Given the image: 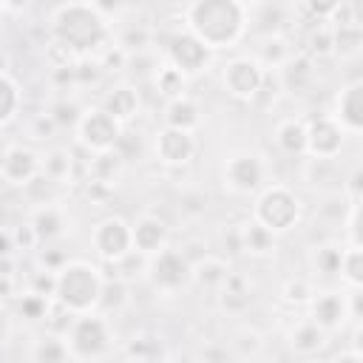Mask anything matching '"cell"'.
<instances>
[{"label": "cell", "mask_w": 363, "mask_h": 363, "mask_svg": "<svg viewBox=\"0 0 363 363\" xmlns=\"http://www.w3.org/2000/svg\"><path fill=\"white\" fill-rule=\"evenodd\" d=\"M182 26L210 54L230 51L250 28V6L241 0H193L182 6Z\"/></svg>", "instance_id": "6da1fadb"}, {"label": "cell", "mask_w": 363, "mask_h": 363, "mask_svg": "<svg viewBox=\"0 0 363 363\" xmlns=\"http://www.w3.org/2000/svg\"><path fill=\"white\" fill-rule=\"evenodd\" d=\"M51 43L77 60L96 57L111 43V20L96 3H60L48 11Z\"/></svg>", "instance_id": "7a4b0ae2"}, {"label": "cell", "mask_w": 363, "mask_h": 363, "mask_svg": "<svg viewBox=\"0 0 363 363\" xmlns=\"http://www.w3.org/2000/svg\"><path fill=\"white\" fill-rule=\"evenodd\" d=\"M105 275L96 264L85 258H68L57 269V286H54V303L65 309L68 315H88L99 309Z\"/></svg>", "instance_id": "3957f363"}, {"label": "cell", "mask_w": 363, "mask_h": 363, "mask_svg": "<svg viewBox=\"0 0 363 363\" xmlns=\"http://www.w3.org/2000/svg\"><path fill=\"white\" fill-rule=\"evenodd\" d=\"M303 216V204L301 196L284 184V182H269L264 184L255 199H252V221L261 224L264 230H269L272 235L278 233H289Z\"/></svg>", "instance_id": "277c9868"}, {"label": "cell", "mask_w": 363, "mask_h": 363, "mask_svg": "<svg viewBox=\"0 0 363 363\" xmlns=\"http://www.w3.org/2000/svg\"><path fill=\"white\" fill-rule=\"evenodd\" d=\"M65 343H68V352L77 360L82 363H99L111 354L113 349V332H111V323L105 315L99 312H88V315H74L68 329L62 332Z\"/></svg>", "instance_id": "5b68a950"}, {"label": "cell", "mask_w": 363, "mask_h": 363, "mask_svg": "<svg viewBox=\"0 0 363 363\" xmlns=\"http://www.w3.org/2000/svg\"><path fill=\"white\" fill-rule=\"evenodd\" d=\"M145 278L150 289L162 298H176L187 284H190V261L184 258L182 250L164 247L162 252L150 255L145 264Z\"/></svg>", "instance_id": "8992f818"}, {"label": "cell", "mask_w": 363, "mask_h": 363, "mask_svg": "<svg viewBox=\"0 0 363 363\" xmlns=\"http://www.w3.org/2000/svg\"><path fill=\"white\" fill-rule=\"evenodd\" d=\"M267 164L252 150H233L221 162V182L233 196H255L264 187Z\"/></svg>", "instance_id": "52a82bcc"}, {"label": "cell", "mask_w": 363, "mask_h": 363, "mask_svg": "<svg viewBox=\"0 0 363 363\" xmlns=\"http://www.w3.org/2000/svg\"><path fill=\"white\" fill-rule=\"evenodd\" d=\"M264 74L252 54H235L221 68V85L235 102H255L264 88Z\"/></svg>", "instance_id": "ba28073f"}, {"label": "cell", "mask_w": 363, "mask_h": 363, "mask_svg": "<svg viewBox=\"0 0 363 363\" xmlns=\"http://www.w3.org/2000/svg\"><path fill=\"white\" fill-rule=\"evenodd\" d=\"M91 247L102 264H119L125 255L133 252L130 241V221L125 216H105L91 227Z\"/></svg>", "instance_id": "9c48e42d"}, {"label": "cell", "mask_w": 363, "mask_h": 363, "mask_svg": "<svg viewBox=\"0 0 363 363\" xmlns=\"http://www.w3.org/2000/svg\"><path fill=\"white\" fill-rule=\"evenodd\" d=\"M77 130V142L94 156V153H105V150H113L119 133H122V125L108 116L99 105H91L79 113V122L74 125Z\"/></svg>", "instance_id": "30bf717a"}, {"label": "cell", "mask_w": 363, "mask_h": 363, "mask_svg": "<svg viewBox=\"0 0 363 363\" xmlns=\"http://www.w3.org/2000/svg\"><path fill=\"white\" fill-rule=\"evenodd\" d=\"M309 320L320 326L326 335L340 332L349 323V295L337 289H315V295L306 303Z\"/></svg>", "instance_id": "8fae6325"}, {"label": "cell", "mask_w": 363, "mask_h": 363, "mask_svg": "<svg viewBox=\"0 0 363 363\" xmlns=\"http://www.w3.org/2000/svg\"><path fill=\"white\" fill-rule=\"evenodd\" d=\"M346 145V133L329 113L306 119V156L309 159H337Z\"/></svg>", "instance_id": "7c38bea8"}, {"label": "cell", "mask_w": 363, "mask_h": 363, "mask_svg": "<svg viewBox=\"0 0 363 363\" xmlns=\"http://www.w3.org/2000/svg\"><path fill=\"white\" fill-rule=\"evenodd\" d=\"M210 60H213V54H210L193 34H187L184 28L176 31V34L167 40V45H164V62H170L173 68H179L187 79H190L193 74H201V71L210 65Z\"/></svg>", "instance_id": "4fadbf2b"}, {"label": "cell", "mask_w": 363, "mask_h": 363, "mask_svg": "<svg viewBox=\"0 0 363 363\" xmlns=\"http://www.w3.org/2000/svg\"><path fill=\"white\" fill-rule=\"evenodd\" d=\"M153 156L164 167H184L196 156V136L176 128H159L153 136Z\"/></svg>", "instance_id": "5bb4252c"}, {"label": "cell", "mask_w": 363, "mask_h": 363, "mask_svg": "<svg viewBox=\"0 0 363 363\" xmlns=\"http://www.w3.org/2000/svg\"><path fill=\"white\" fill-rule=\"evenodd\" d=\"M40 173V153L28 145H6L0 150V179L9 187H26Z\"/></svg>", "instance_id": "9a60e30c"}, {"label": "cell", "mask_w": 363, "mask_h": 363, "mask_svg": "<svg viewBox=\"0 0 363 363\" xmlns=\"http://www.w3.org/2000/svg\"><path fill=\"white\" fill-rule=\"evenodd\" d=\"M346 136H360L363 130V79H352L340 85L335 96V111L329 113Z\"/></svg>", "instance_id": "2e32d148"}, {"label": "cell", "mask_w": 363, "mask_h": 363, "mask_svg": "<svg viewBox=\"0 0 363 363\" xmlns=\"http://www.w3.org/2000/svg\"><path fill=\"white\" fill-rule=\"evenodd\" d=\"M275 79H278V88L284 94H289V96H306L315 88V82H318V62L298 51L286 65H281L275 71Z\"/></svg>", "instance_id": "e0dca14e"}, {"label": "cell", "mask_w": 363, "mask_h": 363, "mask_svg": "<svg viewBox=\"0 0 363 363\" xmlns=\"http://www.w3.org/2000/svg\"><path fill=\"white\" fill-rule=\"evenodd\" d=\"M130 241H133V252L150 258L164 247H170V230L159 216L142 213L136 221H130Z\"/></svg>", "instance_id": "ac0fdd59"}, {"label": "cell", "mask_w": 363, "mask_h": 363, "mask_svg": "<svg viewBox=\"0 0 363 363\" xmlns=\"http://www.w3.org/2000/svg\"><path fill=\"white\" fill-rule=\"evenodd\" d=\"M301 179L315 190V193H323V196H343V176L337 173V164L335 159H309L303 156L301 162Z\"/></svg>", "instance_id": "d6986e66"}, {"label": "cell", "mask_w": 363, "mask_h": 363, "mask_svg": "<svg viewBox=\"0 0 363 363\" xmlns=\"http://www.w3.org/2000/svg\"><path fill=\"white\" fill-rule=\"evenodd\" d=\"M28 227L34 230V235L40 238V244H48V241H57L65 235L68 230V210L57 201L51 204H37L28 216Z\"/></svg>", "instance_id": "ffe728a7"}, {"label": "cell", "mask_w": 363, "mask_h": 363, "mask_svg": "<svg viewBox=\"0 0 363 363\" xmlns=\"http://www.w3.org/2000/svg\"><path fill=\"white\" fill-rule=\"evenodd\" d=\"M99 108H102L108 116H113V119L125 128V125L133 122V116L139 113V91H136L133 85H128V82H113V85L102 94Z\"/></svg>", "instance_id": "44dd1931"}, {"label": "cell", "mask_w": 363, "mask_h": 363, "mask_svg": "<svg viewBox=\"0 0 363 363\" xmlns=\"http://www.w3.org/2000/svg\"><path fill=\"white\" fill-rule=\"evenodd\" d=\"M216 301L221 306V312L227 315H244L252 303V289H250V281L244 272H230L224 278V284L216 289Z\"/></svg>", "instance_id": "7402d4cb"}, {"label": "cell", "mask_w": 363, "mask_h": 363, "mask_svg": "<svg viewBox=\"0 0 363 363\" xmlns=\"http://www.w3.org/2000/svg\"><path fill=\"white\" fill-rule=\"evenodd\" d=\"M286 343H289V349H292L295 354H301V357H318V354L329 346V335H326L320 326H315L309 318H301L298 323L289 326Z\"/></svg>", "instance_id": "603a6c76"}, {"label": "cell", "mask_w": 363, "mask_h": 363, "mask_svg": "<svg viewBox=\"0 0 363 363\" xmlns=\"http://www.w3.org/2000/svg\"><path fill=\"white\" fill-rule=\"evenodd\" d=\"M298 51H295V45H292V40L284 34V31H278V34H264V37H258V45H255V60H258V65L264 68V71H278L281 65H286L292 57H295Z\"/></svg>", "instance_id": "cb8c5ba5"}, {"label": "cell", "mask_w": 363, "mask_h": 363, "mask_svg": "<svg viewBox=\"0 0 363 363\" xmlns=\"http://www.w3.org/2000/svg\"><path fill=\"white\" fill-rule=\"evenodd\" d=\"M272 139L281 153L286 156H306V119L303 116H284L272 128Z\"/></svg>", "instance_id": "d4e9b609"}, {"label": "cell", "mask_w": 363, "mask_h": 363, "mask_svg": "<svg viewBox=\"0 0 363 363\" xmlns=\"http://www.w3.org/2000/svg\"><path fill=\"white\" fill-rule=\"evenodd\" d=\"M235 235H238V252L250 255V258H267L278 250V241L269 230H264L261 224H255L252 218H247L244 224L235 227Z\"/></svg>", "instance_id": "484cf974"}, {"label": "cell", "mask_w": 363, "mask_h": 363, "mask_svg": "<svg viewBox=\"0 0 363 363\" xmlns=\"http://www.w3.org/2000/svg\"><path fill=\"white\" fill-rule=\"evenodd\" d=\"M233 272L230 261L224 255H213V252H204L201 258H196L190 264V284L201 286V289H218L224 284V278Z\"/></svg>", "instance_id": "4316f807"}, {"label": "cell", "mask_w": 363, "mask_h": 363, "mask_svg": "<svg viewBox=\"0 0 363 363\" xmlns=\"http://www.w3.org/2000/svg\"><path fill=\"white\" fill-rule=\"evenodd\" d=\"M28 357H31V363H74L65 337L60 332H51V329H45L43 335H37L31 340Z\"/></svg>", "instance_id": "83f0119b"}, {"label": "cell", "mask_w": 363, "mask_h": 363, "mask_svg": "<svg viewBox=\"0 0 363 363\" xmlns=\"http://www.w3.org/2000/svg\"><path fill=\"white\" fill-rule=\"evenodd\" d=\"M201 122V111H199V102L193 96H179V99H170L164 102V128H176V130H187L193 133Z\"/></svg>", "instance_id": "f1b7e54d"}, {"label": "cell", "mask_w": 363, "mask_h": 363, "mask_svg": "<svg viewBox=\"0 0 363 363\" xmlns=\"http://www.w3.org/2000/svg\"><path fill=\"white\" fill-rule=\"evenodd\" d=\"M125 162H122V156L116 153V150H105V153H94L88 162H85V179H91V182H102V184H111V187H116V182L122 179V173H125Z\"/></svg>", "instance_id": "f546056e"}, {"label": "cell", "mask_w": 363, "mask_h": 363, "mask_svg": "<svg viewBox=\"0 0 363 363\" xmlns=\"http://www.w3.org/2000/svg\"><path fill=\"white\" fill-rule=\"evenodd\" d=\"M332 28V57L357 60L363 51V26H329Z\"/></svg>", "instance_id": "4dcf8cb0"}, {"label": "cell", "mask_w": 363, "mask_h": 363, "mask_svg": "<svg viewBox=\"0 0 363 363\" xmlns=\"http://www.w3.org/2000/svg\"><path fill=\"white\" fill-rule=\"evenodd\" d=\"M40 173L45 179H51L54 184L71 182V173H74V156H71V150H65V147H48L40 156Z\"/></svg>", "instance_id": "1f68e13d"}, {"label": "cell", "mask_w": 363, "mask_h": 363, "mask_svg": "<svg viewBox=\"0 0 363 363\" xmlns=\"http://www.w3.org/2000/svg\"><path fill=\"white\" fill-rule=\"evenodd\" d=\"M153 88H156L159 96H164V99L170 102V99L184 96V91H187V77H184L179 68H173L170 62H159V65L153 68Z\"/></svg>", "instance_id": "d6a6232c"}, {"label": "cell", "mask_w": 363, "mask_h": 363, "mask_svg": "<svg viewBox=\"0 0 363 363\" xmlns=\"http://www.w3.org/2000/svg\"><path fill=\"white\" fill-rule=\"evenodd\" d=\"M122 352H125V363H156L162 354V343L153 335H133Z\"/></svg>", "instance_id": "836d02e7"}, {"label": "cell", "mask_w": 363, "mask_h": 363, "mask_svg": "<svg viewBox=\"0 0 363 363\" xmlns=\"http://www.w3.org/2000/svg\"><path fill=\"white\" fill-rule=\"evenodd\" d=\"M337 275L349 289H360L363 286V247H349V244L343 247Z\"/></svg>", "instance_id": "e575fe53"}, {"label": "cell", "mask_w": 363, "mask_h": 363, "mask_svg": "<svg viewBox=\"0 0 363 363\" xmlns=\"http://www.w3.org/2000/svg\"><path fill=\"white\" fill-rule=\"evenodd\" d=\"M20 105H23L20 85H17V79L9 71H3L0 74V125H9L17 116Z\"/></svg>", "instance_id": "d590c367"}, {"label": "cell", "mask_w": 363, "mask_h": 363, "mask_svg": "<svg viewBox=\"0 0 363 363\" xmlns=\"http://www.w3.org/2000/svg\"><path fill=\"white\" fill-rule=\"evenodd\" d=\"M54 309V301L45 298V295H37V292H20L17 295V315L23 320H45Z\"/></svg>", "instance_id": "8d00e7d4"}, {"label": "cell", "mask_w": 363, "mask_h": 363, "mask_svg": "<svg viewBox=\"0 0 363 363\" xmlns=\"http://www.w3.org/2000/svg\"><path fill=\"white\" fill-rule=\"evenodd\" d=\"M340 255H343V247L337 244H318L309 255V264L315 269V275H337V267H340Z\"/></svg>", "instance_id": "74e56055"}, {"label": "cell", "mask_w": 363, "mask_h": 363, "mask_svg": "<svg viewBox=\"0 0 363 363\" xmlns=\"http://www.w3.org/2000/svg\"><path fill=\"white\" fill-rule=\"evenodd\" d=\"M301 54H306L315 62L323 60V57H332V28L329 26H312V31L303 40Z\"/></svg>", "instance_id": "f35d334b"}, {"label": "cell", "mask_w": 363, "mask_h": 363, "mask_svg": "<svg viewBox=\"0 0 363 363\" xmlns=\"http://www.w3.org/2000/svg\"><path fill=\"white\" fill-rule=\"evenodd\" d=\"M128 303V284L125 281H119V278H113V275H108L105 278V284H102V295H99V315H105V312H116L119 306H125Z\"/></svg>", "instance_id": "ab89813d"}, {"label": "cell", "mask_w": 363, "mask_h": 363, "mask_svg": "<svg viewBox=\"0 0 363 363\" xmlns=\"http://www.w3.org/2000/svg\"><path fill=\"white\" fill-rule=\"evenodd\" d=\"M312 295H315V286H312V281H309L306 275H292V278H286L284 286H281V298H284L289 306H306Z\"/></svg>", "instance_id": "60d3db41"}, {"label": "cell", "mask_w": 363, "mask_h": 363, "mask_svg": "<svg viewBox=\"0 0 363 363\" xmlns=\"http://www.w3.org/2000/svg\"><path fill=\"white\" fill-rule=\"evenodd\" d=\"M116 45L128 54V57H136V54H142L147 45H150V28H145L142 23H130L122 34H119V40H116Z\"/></svg>", "instance_id": "b9f144b4"}, {"label": "cell", "mask_w": 363, "mask_h": 363, "mask_svg": "<svg viewBox=\"0 0 363 363\" xmlns=\"http://www.w3.org/2000/svg\"><path fill=\"white\" fill-rule=\"evenodd\" d=\"M94 60H96L99 71H108V74H119V71H125V68L130 65V57H128V54H125L113 40H111V43H108V45H105Z\"/></svg>", "instance_id": "7bdbcfd3"}, {"label": "cell", "mask_w": 363, "mask_h": 363, "mask_svg": "<svg viewBox=\"0 0 363 363\" xmlns=\"http://www.w3.org/2000/svg\"><path fill=\"white\" fill-rule=\"evenodd\" d=\"M261 346H264L261 332L252 329V326H241L238 335H235V340H233V349H235L241 357H255V354L261 352Z\"/></svg>", "instance_id": "ee69618b"}, {"label": "cell", "mask_w": 363, "mask_h": 363, "mask_svg": "<svg viewBox=\"0 0 363 363\" xmlns=\"http://www.w3.org/2000/svg\"><path fill=\"white\" fill-rule=\"evenodd\" d=\"M258 11H261V17H255V20H250V23H264V26H261V37H264V34H278L281 26L286 23L284 6H258Z\"/></svg>", "instance_id": "f6af8a7d"}, {"label": "cell", "mask_w": 363, "mask_h": 363, "mask_svg": "<svg viewBox=\"0 0 363 363\" xmlns=\"http://www.w3.org/2000/svg\"><path fill=\"white\" fill-rule=\"evenodd\" d=\"M113 150H116V153L122 156V162L128 164V162H133V159L142 156V136L133 133V130H128V128H122V133H119Z\"/></svg>", "instance_id": "bcb514c9"}, {"label": "cell", "mask_w": 363, "mask_h": 363, "mask_svg": "<svg viewBox=\"0 0 363 363\" xmlns=\"http://www.w3.org/2000/svg\"><path fill=\"white\" fill-rule=\"evenodd\" d=\"M207 204H210V199H207L204 190H187V193H182V199H179V210H182L187 218L204 216Z\"/></svg>", "instance_id": "7dc6e473"}, {"label": "cell", "mask_w": 363, "mask_h": 363, "mask_svg": "<svg viewBox=\"0 0 363 363\" xmlns=\"http://www.w3.org/2000/svg\"><path fill=\"white\" fill-rule=\"evenodd\" d=\"M51 119L57 122V128H68V125H77L79 122V113H82V108L77 105V102H68V99H60L51 111Z\"/></svg>", "instance_id": "c3c4849f"}, {"label": "cell", "mask_w": 363, "mask_h": 363, "mask_svg": "<svg viewBox=\"0 0 363 363\" xmlns=\"http://www.w3.org/2000/svg\"><path fill=\"white\" fill-rule=\"evenodd\" d=\"M340 227H346V244L349 247H363V235H360V204H349V213L340 221Z\"/></svg>", "instance_id": "681fc988"}, {"label": "cell", "mask_w": 363, "mask_h": 363, "mask_svg": "<svg viewBox=\"0 0 363 363\" xmlns=\"http://www.w3.org/2000/svg\"><path fill=\"white\" fill-rule=\"evenodd\" d=\"M54 286H57V272L37 269V272H31V278H28V292L45 295V298H51V301H54Z\"/></svg>", "instance_id": "f907efd6"}, {"label": "cell", "mask_w": 363, "mask_h": 363, "mask_svg": "<svg viewBox=\"0 0 363 363\" xmlns=\"http://www.w3.org/2000/svg\"><path fill=\"white\" fill-rule=\"evenodd\" d=\"M340 193L349 199V204H360L363 201V170H360V164H354L352 173L343 179V190Z\"/></svg>", "instance_id": "816d5d0a"}, {"label": "cell", "mask_w": 363, "mask_h": 363, "mask_svg": "<svg viewBox=\"0 0 363 363\" xmlns=\"http://www.w3.org/2000/svg\"><path fill=\"white\" fill-rule=\"evenodd\" d=\"M11 235H14V250L31 252V250H37V247H40V238L34 235V230L28 227V221H26V224H20V227H14V230H11Z\"/></svg>", "instance_id": "f5cc1de1"}, {"label": "cell", "mask_w": 363, "mask_h": 363, "mask_svg": "<svg viewBox=\"0 0 363 363\" xmlns=\"http://www.w3.org/2000/svg\"><path fill=\"white\" fill-rule=\"evenodd\" d=\"M37 261H40V269L57 272V269L68 261V255H65L60 247H45V250H40V252H37Z\"/></svg>", "instance_id": "db71d44e"}, {"label": "cell", "mask_w": 363, "mask_h": 363, "mask_svg": "<svg viewBox=\"0 0 363 363\" xmlns=\"http://www.w3.org/2000/svg\"><path fill=\"white\" fill-rule=\"evenodd\" d=\"M57 130H60V128H57V122L51 119L48 111H45V113H37V116L31 119V136H34V139H51Z\"/></svg>", "instance_id": "11a10c76"}, {"label": "cell", "mask_w": 363, "mask_h": 363, "mask_svg": "<svg viewBox=\"0 0 363 363\" xmlns=\"http://www.w3.org/2000/svg\"><path fill=\"white\" fill-rule=\"evenodd\" d=\"M82 184H85V196H88L91 201H99V204H102V201H108V199L113 196V187H111V184H102V182H91V179H85Z\"/></svg>", "instance_id": "9f6ffc18"}, {"label": "cell", "mask_w": 363, "mask_h": 363, "mask_svg": "<svg viewBox=\"0 0 363 363\" xmlns=\"http://www.w3.org/2000/svg\"><path fill=\"white\" fill-rule=\"evenodd\" d=\"M0 258H14V235L9 227H0Z\"/></svg>", "instance_id": "6f0895ef"}, {"label": "cell", "mask_w": 363, "mask_h": 363, "mask_svg": "<svg viewBox=\"0 0 363 363\" xmlns=\"http://www.w3.org/2000/svg\"><path fill=\"white\" fill-rule=\"evenodd\" d=\"M326 363H363V357H360V352L343 349L340 354H335V357H332V360H326Z\"/></svg>", "instance_id": "680465c9"}, {"label": "cell", "mask_w": 363, "mask_h": 363, "mask_svg": "<svg viewBox=\"0 0 363 363\" xmlns=\"http://www.w3.org/2000/svg\"><path fill=\"white\" fill-rule=\"evenodd\" d=\"M3 298H17V289H14V278H6L0 275V301Z\"/></svg>", "instance_id": "91938a15"}, {"label": "cell", "mask_w": 363, "mask_h": 363, "mask_svg": "<svg viewBox=\"0 0 363 363\" xmlns=\"http://www.w3.org/2000/svg\"><path fill=\"white\" fill-rule=\"evenodd\" d=\"M0 275L14 278V258H0Z\"/></svg>", "instance_id": "94428289"}, {"label": "cell", "mask_w": 363, "mask_h": 363, "mask_svg": "<svg viewBox=\"0 0 363 363\" xmlns=\"http://www.w3.org/2000/svg\"><path fill=\"white\" fill-rule=\"evenodd\" d=\"M298 363H326V360H320V357H301Z\"/></svg>", "instance_id": "6125c7cd"}, {"label": "cell", "mask_w": 363, "mask_h": 363, "mask_svg": "<svg viewBox=\"0 0 363 363\" xmlns=\"http://www.w3.org/2000/svg\"><path fill=\"white\" fill-rule=\"evenodd\" d=\"M6 65H9V60H6V54H0V74L6 71Z\"/></svg>", "instance_id": "be15d7a7"}, {"label": "cell", "mask_w": 363, "mask_h": 363, "mask_svg": "<svg viewBox=\"0 0 363 363\" xmlns=\"http://www.w3.org/2000/svg\"><path fill=\"white\" fill-rule=\"evenodd\" d=\"M6 9H9V6H6V3H0V17H3V11H6Z\"/></svg>", "instance_id": "e7e4bbea"}, {"label": "cell", "mask_w": 363, "mask_h": 363, "mask_svg": "<svg viewBox=\"0 0 363 363\" xmlns=\"http://www.w3.org/2000/svg\"><path fill=\"white\" fill-rule=\"evenodd\" d=\"M99 363H111V360H99Z\"/></svg>", "instance_id": "03108f58"}, {"label": "cell", "mask_w": 363, "mask_h": 363, "mask_svg": "<svg viewBox=\"0 0 363 363\" xmlns=\"http://www.w3.org/2000/svg\"><path fill=\"white\" fill-rule=\"evenodd\" d=\"M0 309H3V301H0Z\"/></svg>", "instance_id": "003e7915"}]
</instances>
